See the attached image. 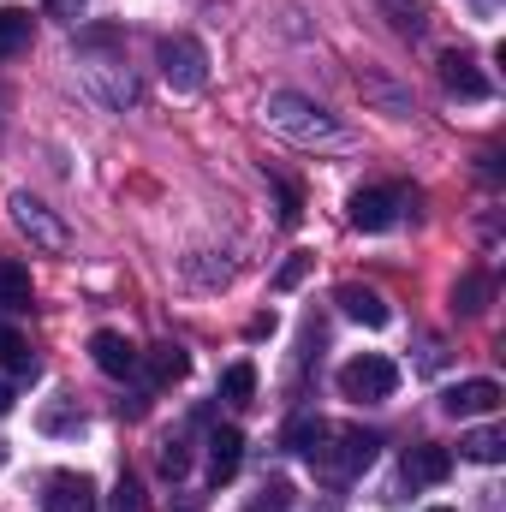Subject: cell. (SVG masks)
Wrapping results in <instances>:
<instances>
[{
  "label": "cell",
  "mask_w": 506,
  "mask_h": 512,
  "mask_svg": "<svg viewBox=\"0 0 506 512\" xmlns=\"http://www.w3.org/2000/svg\"><path fill=\"white\" fill-rule=\"evenodd\" d=\"M262 126L274 137H286V143H298V149H352V131L340 126L322 102H310L298 90H274L262 102Z\"/></svg>",
  "instance_id": "cell-1"
},
{
  "label": "cell",
  "mask_w": 506,
  "mask_h": 512,
  "mask_svg": "<svg viewBox=\"0 0 506 512\" xmlns=\"http://www.w3.org/2000/svg\"><path fill=\"white\" fill-rule=\"evenodd\" d=\"M161 78L179 90V96H197L203 84H209V54H203V42L197 36H161Z\"/></svg>",
  "instance_id": "cell-2"
},
{
  "label": "cell",
  "mask_w": 506,
  "mask_h": 512,
  "mask_svg": "<svg viewBox=\"0 0 506 512\" xmlns=\"http://www.w3.org/2000/svg\"><path fill=\"white\" fill-rule=\"evenodd\" d=\"M6 215H12V227L36 245V251H48V256H60L72 239H66V227L54 221V209L42 203V197H30V191H12L6 197Z\"/></svg>",
  "instance_id": "cell-3"
},
{
  "label": "cell",
  "mask_w": 506,
  "mask_h": 512,
  "mask_svg": "<svg viewBox=\"0 0 506 512\" xmlns=\"http://www.w3.org/2000/svg\"><path fill=\"white\" fill-rule=\"evenodd\" d=\"M393 387H399V370H393V358H381V352H364V358H352V364L340 370V393H346L352 405L393 399Z\"/></svg>",
  "instance_id": "cell-4"
},
{
  "label": "cell",
  "mask_w": 506,
  "mask_h": 512,
  "mask_svg": "<svg viewBox=\"0 0 506 512\" xmlns=\"http://www.w3.org/2000/svg\"><path fill=\"white\" fill-rule=\"evenodd\" d=\"M328 441H334V447L316 453V471H322V477H358V471L376 459V447H381L376 435H364V429H340V435L328 429Z\"/></svg>",
  "instance_id": "cell-5"
},
{
  "label": "cell",
  "mask_w": 506,
  "mask_h": 512,
  "mask_svg": "<svg viewBox=\"0 0 506 512\" xmlns=\"http://www.w3.org/2000/svg\"><path fill=\"white\" fill-rule=\"evenodd\" d=\"M84 84H90V96L96 102H108V108H137V78H131L120 60H84Z\"/></svg>",
  "instance_id": "cell-6"
},
{
  "label": "cell",
  "mask_w": 506,
  "mask_h": 512,
  "mask_svg": "<svg viewBox=\"0 0 506 512\" xmlns=\"http://www.w3.org/2000/svg\"><path fill=\"white\" fill-rule=\"evenodd\" d=\"M399 209H405V191L399 185H370V191L352 197V227L358 233H387L399 221Z\"/></svg>",
  "instance_id": "cell-7"
},
{
  "label": "cell",
  "mask_w": 506,
  "mask_h": 512,
  "mask_svg": "<svg viewBox=\"0 0 506 512\" xmlns=\"http://www.w3.org/2000/svg\"><path fill=\"white\" fill-rule=\"evenodd\" d=\"M42 512H102L96 501V483L84 471H54L42 483Z\"/></svg>",
  "instance_id": "cell-8"
},
{
  "label": "cell",
  "mask_w": 506,
  "mask_h": 512,
  "mask_svg": "<svg viewBox=\"0 0 506 512\" xmlns=\"http://www.w3.org/2000/svg\"><path fill=\"white\" fill-rule=\"evenodd\" d=\"M90 358H96V370L114 376V382H126V376L143 370V352L131 346L126 334H114V328H96V334H90Z\"/></svg>",
  "instance_id": "cell-9"
},
{
  "label": "cell",
  "mask_w": 506,
  "mask_h": 512,
  "mask_svg": "<svg viewBox=\"0 0 506 512\" xmlns=\"http://www.w3.org/2000/svg\"><path fill=\"white\" fill-rule=\"evenodd\" d=\"M441 90L447 96H459V102H489V78L477 72V60L471 54H459V48H447L441 54Z\"/></svg>",
  "instance_id": "cell-10"
},
{
  "label": "cell",
  "mask_w": 506,
  "mask_h": 512,
  "mask_svg": "<svg viewBox=\"0 0 506 512\" xmlns=\"http://www.w3.org/2000/svg\"><path fill=\"white\" fill-rule=\"evenodd\" d=\"M334 304L352 316V322H364V328H387L393 322V310H387V298H381L376 286H358V280H346L340 292H334Z\"/></svg>",
  "instance_id": "cell-11"
},
{
  "label": "cell",
  "mask_w": 506,
  "mask_h": 512,
  "mask_svg": "<svg viewBox=\"0 0 506 512\" xmlns=\"http://www.w3.org/2000/svg\"><path fill=\"white\" fill-rule=\"evenodd\" d=\"M501 405V382H459L441 393V411L447 417H489Z\"/></svg>",
  "instance_id": "cell-12"
},
{
  "label": "cell",
  "mask_w": 506,
  "mask_h": 512,
  "mask_svg": "<svg viewBox=\"0 0 506 512\" xmlns=\"http://www.w3.org/2000/svg\"><path fill=\"white\" fill-rule=\"evenodd\" d=\"M239 459H245V435H239V429H215V435H209V477H215V483L239 477Z\"/></svg>",
  "instance_id": "cell-13"
},
{
  "label": "cell",
  "mask_w": 506,
  "mask_h": 512,
  "mask_svg": "<svg viewBox=\"0 0 506 512\" xmlns=\"http://www.w3.org/2000/svg\"><path fill=\"white\" fill-rule=\"evenodd\" d=\"M447 471H453V453H447V447H429V441H423V447L405 453V477H411V483H447Z\"/></svg>",
  "instance_id": "cell-14"
},
{
  "label": "cell",
  "mask_w": 506,
  "mask_h": 512,
  "mask_svg": "<svg viewBox=\"0 0 506 512\" xmlns=\"http://www.w3.org/2000/svg\"><path fill=\"white\" fill-rule=\"evenodd\" d=\"M30 36H36V18H30L24 6H0V60L24 54V48H30Z\"/></svg>",
  "instance_id": "cell-15"
},
{
  "label": "cell",
  "mask_w": 506,
  "mask_h": 512,
  "mask_svg": "<svg viewBox=\"0 0 506 512\" xmlns=\"http://www.w3.org/2000/svg\"><path fill=\"white\" fill-rule=\"evenodd\" d=\"M149 382L167 387V382H185V370H191V358H185V346H173V340H161V346H149Z\"/></svg>",
  "instance_id": "cell-16"
},
{
  "label": "cell",
  "mask_w": 506,
  "mask_h": 512,
  "mask_svg": "<svg viewBox=\"0 0 506 512\" xmlns=\"http://www.w3.org/2000/svg\"><path fill=\"white\" fill-rule=\"evenodd\" d=\"M286 447L316 465V453L328 447V423H322V417H292V423H286Z\"/></svg>",
  "instance_id": "cell-17"
},
{
  "label": "cell",
  "mask_w": 506,
  "mask_h": 512,
  "mask_svg": "<svg viewBox=\"0 0 506 512\" xmlns=\"http://www.w3.org/2000/svg\"><path fill=\"white\" fill-rule=\"evenodd\" d=\"M0 310H30V268L0 256Z\"/></svg>",
  "instance_id": "cell-18"
},
{
  "label": "cell",
  "mask_w": 506,
  "mask_h": 512,
  "mask_svg": "<svg viewBox=\"0 0 506 512\" xmlns=\"http://www.w3.org/2000/svg\"><path fill=\"white\" fill-rule=\"evenodd\" d=\"M0 370L6 376H36V352L18 328H0Z\"/></svg>",
  "instance_id": "cell-19"
},
{
  "label": "cell",
  "mask_w": 506,
  "mask_h": 512,
  "mask_svg": "<svg viewBox=\"0 0 506 512\" xmlns=\"http://www.w3.org/2000/svg\"><path fill=\"white\" fill-rule=\"evenodd\" d=\"M221 399H227V405H256V364L239 358V364L221 376Z\"/></svg>",
  "instance_id": "cell-20"
},
{
  "label": "cell",
  "mask_w": 506,
  "mask_h": 512,
  "mask_svg": "<svg viewBox=\"0 0 506 512\" xmlns=\"http://www.w3.org/2000/svg\"><path fill=\"white\" fill-rule=\"evenodd\" d=\"M459 453H465V459H477V465H495V459L506 453V435H501V429H471V435L459 441Z\"/></svg>",
  "instance_id": "cell-21"
},
{
  "label": "cell",
  "mask_w": 506,
  "mask_h": 512,
  "mask_svg": "<svg viewBox=\"0 0 506 512\" xmlns=\"http://www.w3.org/2000/svg\"><path fill=\"white\" fill-rule=\"evenodd\" d=\"M292 501H298L292 483H286V477H268L251 501H245V512H292Z\"/></svg>",
  "instance_id": "cell-22"
},
{
  "label": "cell",
  "mask_w": 506,
  "mask_h": 512,
  "mask_svg": "<svg viewBox=\"0 0 506 512\" xmlns=\"http://www.w3.org/2000/svg\"><path fill=\"white\" fill-rule=\"evenodd\" d=\"M483 304H489V274H465L453 286V310L459 316H483Z\"/></svg>",
  "instance_id": "cell-23"
},
{
  "label": "cell",
  "mask_w": 506,
  "mask_h": 512,
  "mask_svg": "<svg viewBox=\"0 0 506 512\" xmlns=\"http://www.w3.org/2000/svg\"><path fill=\"white\" fill-rule=\"evenodd\" d=\"M387 6V18L405 30V36H423V24H429V0H381Z\"/></svg>",
  "instance_id": "cell-24"
},
{
  "label": "cell",
  "mask_w": 506,
  "mask_h": 512,
  "mask_svg": "<svg viewBox=\"0 0 506 512\" xmlns=\"http://www.w3.org/2000/svg\"><path fill=\"white\" fill-rule=\"evenodd\" d=\"M155 465H161V477H173V483H179V477H185V465H191V447H185L179 435H167V441H161V453H155Z\"/></svg>",
  "instance_id": "cell-25"
},
{
  "label": "cell",
  "mask_w": 506,
  "mask_h": 512,
  "mask_svg": "<svg viewBox=\"0 0 506 512\" xmlns=\"http://www.w3.org/2000/svg\"><path fill=\"white\" fill-rule=\"evenodd\" d=\"M364 96H370V102H381L393 120H405V114H411V96H399V90H393V84H381V78H364Z\"/></svg>",
  "instance_id": "cell-26"
},
{
  "label": "cell",
  "mask_w": 506,
  "mask_h": 512,
  "mask_svg": "<svg viewBox=\"0 0 506 512\" xmlns=\"http://www.w3.org/2000/svg\"><path fill=\"white\" fill-rule=\"evenodd\" d=\"M108 512H143V489H137V477H120V483H114Z\"/></svg>",
  "instance_id": "cell-27"
},
{
  "label": "cell",
  "mask_w": 506,
  "mask_h": 512,
  "mask_svg": "<svg viewBox=\"0 0 506 512\" xmlns=\"http://www.w3.org/2000/svg\"><path fill=\"white\" fill-rule=\"evenodd\" d=\"M78 423H84V417H72V405H48V411H42V429H48V435H60V429H78Z\"/></svg>",
  "instance_id": "cell-28"
},
{
  "label": "cell",
  "mask_w": 506,
  "mask_h": 512,
  "mask_svg": "<svg viewBox=\"0 0 506 512\" xmlns=\"http://www.w3.org/2000/svg\"><path fill=\"white\" fill-rule=\"evenodd\" d=\"M304 268H310V256H292V262L274 274V286H280V292H286V286H298V280H304Z\"/></svg>",
  "instance_id": "cell-29"
},
{
  "label": "cell",
  "mask_w": 506,
  "mask_h": 512,
  "mask_svg": "<svg viewBox=\"0 0 506 512\" xmlns=\"http://www.w3.org/2000/svg\"><path fill=\"white\" fill-rule=\"evenodd\" d=\"M280 221H286V227L298 221V191H292V185H280Z\"/></svg>",
  "instance_id": "cell-30"
},
{
  "label": "cell",
  "mask_w": 506,
  "mask_h": 512,
  "mask_svg": "<svg viewBox=\"0 0 506 512\" xmlns=\"http://www.w3.org/2000/svg\"><path fill=\"white\" fill-rule=\"evenodd\" d=\"M78 6H84V0H48V12H54V18H72Z\"/></svg>",
  "instance_id": "cell-31"
},
{
  "label": "cell",
  "mask_w": 506,
  "mask_h": 512,
  "mask_svg": "<svg viewBox=\"0 0 506 512\" xmlns=\"http://www.w3.org/2000/svg\"><path fill=\"white\" fill-rule=\"evenodd\" d=\"M6 411H12V387L0 382V417H6Z\"/></svg>",
  "instance_id": "cell-32"
},
{
  "label": "cell",
  "mask_w": 506,
  "mask_h": 512,
  "mask_svg": "<svg viewBox=\"0 0 506 512\" xmlns=\"http://www.w3.org/2000/svg\"><path fill=\"white\" fill-rule=\"evenodd\" d=\"M0 465H6V441H0Z\"/></svg>",
  "instance_id": "cell-33"
},
{
  "label": "cell",
  "mask_w": 506,
  "mask_h": 512,
  "mask_svg": "<svg viewBox=\"0 0 506 512\" xmlns=\"http://www.w3.org/2000/svg\"><path fill=\"white\" fill-rule=\"evenodd\" d=\"M429 512H453V507H429Z\"/></svg>",
  "instance_id": "cell-34"
}]
</instances>
